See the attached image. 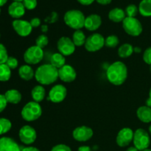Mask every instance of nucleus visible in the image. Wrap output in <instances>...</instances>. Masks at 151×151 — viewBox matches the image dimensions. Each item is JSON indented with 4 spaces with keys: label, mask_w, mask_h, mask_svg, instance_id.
I'll list each match as a JSON object with an SVG mask.
<instances>
[{
    "label": "nucleus",
    "mask_w": 151,
    "mask_h": 151,
    "mask_svg": "<svg viewBox=\"0 0 151 151\" xmlns=\"http://www.w3.org/2000/svg\"><path fill=\"white\" fill-rule=\"evenodd\" d=\"M106 77L108 81L113 85H122L125 82L128 77V68L123 62H114L107 69Z\"/></svg>",
    "instance_id": "nucleus-1"
},
{
    "label": "nucleus",
    "mask_w": 151,
    "mask_h": 151,
    "mask_svg": "<svg viewBox=\"0 0 151 151\" xmlns=\"http://www.w3.org/2000/svg\"><path fill=\"white\" fill-rule=\"evenodd\" d=\"M35 78L41 85H50L58 78V69L52 64H43L36 69Z\"/></svg>",
    "instance_id": "nucleus-2"
},
{
    "label": "nucleus",
    "mask_w": 151,
    "mask_h": 151,
    "mask_svg": "<svg viewBox=\"0 0 151 151\" xmlns=\"http://www.w3.org/2000/svg\"><path fill=\"white\" fill-rule=\"evenodd\" d=\"M63 19L67 26L72 29L78 30L82 29L84 27L86 17L81 10H70L65 13Z\"/></svg>",
    "instance_id": "nucleus-3"
},
{
    "label": "nucleus",
    "mask_w": 151,
    "mask_h": 151,
    "mask_svg": "<svg viewBox=\"0 0 151 151\" xmlns=\"http://www.w3.org/2000/svg\"><path fill=\"white\" fill-rule=\"evenodd\" d=\"M21 114L23 119L27 122H33L41 117L42 114V109L38 103L31 101L24 106Z\"/></svg>",
    "instance_id": "nucleus-4"
},
{
    "label": "nucleus",
    "mask_w": 151,
    "mask_h": 151,
    "mask_svg": "<svg viewBox=\"0 0 151 151\" xmlns=\"http://www.w3.org/2000/svg\"><path fill=\"white\" fill-rule=\"evenodd\" d=\"M122 27L127 34L131 36H139L142 32V25L136 17H127L122 22Z\"/></svg>",
    "instance_id": "nucleus-5"
},
{
    "label": "nucleus",
    "mask_w": 151,
    "mask_h": 151,
    "mask_svg": "<svg viewBox=\"0 0 151 151\" xmlns=\"http://www.w3.org/2000/svg\"><path fill=\"white\" fill-rule=\"evenodd\" d=\"M133 142L134 147L139 151L147 149L150 145V138L149 134L143 128H138L134 132Z\"/></svg>",
    "instance_id": "nucleus-6"
},
{
    "label": "nucleus",
    "mask_w": 151,
    "mask_h": 151,
    "mask_svg": "<svg viewBox=\"0 0 151 151\" xmlns=\"http://www.w3.org/2000/svg\"><path fill=\"white\" fill-rule=\"evenodd\" d=\"M44 58L43 49L35 46L29 47L24 54V60L27 64L35 65L40 63Z\"/></svg>",
    "instance_id": "nucleus-7"
},
{
    "label": "nucleus",
    "mask_w": 151,
    "mask_h": 151,
    "mask_svg": "<svg viewBox=\"0 0 151 151\" xmlns=\"http://www.w3.org/2000/svg\"><path fill=\"white\" fill-rule=\"evenodd\" d=\"M85 48L90 52L99 51L105 46V38L100 33H94L86 38Z\"/></svg>",
    "instance_id": "nucleus-8"
},
{
    "label": "nucleus",
    "mask_w": 151,
    "mask_h": 151,
    "mask_svg": "<svg viewBox=\"0 0 151 151\" xmlns=\"http://www.w3.org/2000/svg\"><path fill=\"white\" fill-rule=\"evenodd\" d=\"M67 94L66 87L61 84L54 86L49 92L48 100L55 103H59L65 100Z\"/></svg>",
    "instance_id": "nucleus-9"
},
{
    "label": "nucleus",
    "mask_w": 151,
    "mask_h": 151,
    "mask_svg": "<svg viewBox=\"0 0 151 151\" xmlns=\"http://www.w3.org/2000/svg\"><path fill=\"white\" fill-rule=\"evenodd\" d=\"M19 137L22 143L31 145L36 140L37 134L35 130L30 125H24L19 130Z\"/></svg>",
    "instance_id": "nucleus-10"
},
{
    "label": "nucleus",
    "mask_w": 151,
    "mask_h": 151,
    "mask_svg": "<svg viewBox=\"0 0 151 151\" xmlns=\"http://www.w3.org/2000/svg\"><path fill=\"white\" fill-rule=\"evenodd\" d=\"M75 45L72 39L68 37H61L58 41L57 48L59 52L64 56H69L73 54L75 50Z\"/></svg>",
    "instance_id": "nucleus-11"
},
{
    "label": "nucleus",
    "mask_w": 151,
    "mask_h": 151,
    "mask_svg": "<svg viewBox=\"0 0 151 151\" xmlns=\"http://www.w3.org/2000/svg\"><path fill=\"white\" fill-rule=\"evenodd\" d=\"M13 27L16 33L22 37H27L32 32V27L30 23L26 20L16 19L12 23Z\"/></svg>",
    "instance_id": "nucleus-12"
},
{
    "label": "nucleus",
    "mask_w": 151,
    "mask_h": 151,
    "mask_svg": "<svg viewBox=\"0 0 151 151\" xmlns=\"http://www.w3.org/2000/svg\"><path fill=\"white\" fill-rule=\"evenodd\" d=\"M134 132L130 128H124L118 133L116 138V144L121 147L129 145L130 143L134 139Z\"/></svg>",
    "instance_id": "nucleus-13"
},
{
    "label": "nucleus",
    "mask_w": 151,
    "mask_h": 151,
    "mask_svg": "<svg viewBox=\"0 0 151 151\" xmlns=\"http://www.w3.org/2000/svg\"><path fill=\"white\" fill-rule=\"evenodd\" d=\"M93 134H94L93 130L89 127L85 125L78 127L72 132L73 138L80 142H84L89 140L93 137Z\"/></svg>",
    "instance_id": "nucleus-14"
},
{
    "label": "nucleus",
    "mask_w": 151,
    "mask_h": 151,
    "mask_svg": "<svg viewBox=\"0 0 151 151\" xmlns=\"http://www.w3.org/2000/svg\"><path fill=\"white\" fill-rule=\"evenodd\" d=\"M58 78L63 82L72 83L77 78L76 71L72 66L66 64L58 69Z\"/></svg>",
    "instance_id": "nucleus-15"
},
{
    "label": "nucleus",
    "mask_w": 151,
    "mask_h": 151,
    "mask_svg": "<svg viewBox=\"0 0 151 151\" xmlns=\"http://www.w3.org/2000/svg\"><path fill=\"white\" fill-rule=\"evenodd\" d=\"M25 7L21 1H13L8 7V13L12 18L19 19L25 13Z\"/></svg>",
    "instance_id": "nucleus-16"
},
{
    "label": "nucleus",
    "mask_w": 151,
    "mask_h": 151,
    "mask_svg": "<svg viewBox=\"0 0 151 151\" xmlns=\"http://www.w3.org/2000/svg\"><path fill=\"white\" fill-rule=\"evenodd\" d=\"M102 19L97 14H91L86 17L84 27L89 31H95L101 26Z\"/></svg>",
    "instance_id": "nucleus-17"
},
{
    "label": "nucleus",
    "mask_w": 151,
    "mask_h": 151,
    "mask_svg": "<svg viewBox=\"0 0 151 151\" xmlns=\"http://www.w3.org/2000/svg\"><path fill=\"white\" fill-rule=\"evenodd\" d=\"M0 151H22L19 145L10 137L0 138Z\"/></svg>",
    "instance_id": "nucleus-18"
},
{
    "label": "nucleus",
    "mask_w": 151,
    "mask_h": 151,
    "mask_svg": "<svg viewBox=\"0 0 151 151\" xmlns=\"http://www.w3.org/2000/svg\"><path fill=\"white\" fill-rule=\"evenodd\" d=\"M137 115L138 119L144 123L151 122V108L146 106H141L137 111Z\"/></svg>",
    "instance_id": "nucleus-19"
},
{
    "label": "nucleus",
    "mask_w": 151,
    "mask_h": 151,
    "mask_svg": "<svg viewBox=\"0 0 151 151\" xmlns=\"http://www.w3.org/2000/svg\"><path fill=\"white\" fill-rule=\"evenodd\" d=\"M109 18L111 21L114 22H122L126 18L125 10L119 7H114L111 10L109 13Z\"/></svg>",
    "instance_id": "nucleus-20"
},
{
    "label": "nucleus",
    "mask_w": 151,
    "mask_h": 151,
    "mask_svg": "<svg viewBox=\"0 0 151 151\" xmlns=\"http://www.w3.org/2000/svg\"><path fill=\"white\" fill-rule=\"evenodd\" d=\"M19 75L24 81H30L35 77V72L29 65H22L19 69Z\"/></svg>",
    "instance_id": "nucleus-21"
},
{
    "label": "nucleus",
    "mask_w": 151,
    "mask_h": 151,
    "mask_svg": "<svg viewBox=\"0 0 151 151\" xmlns=\"http://www.w3.org/2000/svg\"><path fill=\"white\" fill-rule=\"evenodd\" d=\"M4 97L7 103L12 104H18L21 102L22 98V94L16 89H10L4 93Z\"/></svg>",
    "instance_id": "nucleus-22"
},
{
    "label": "nucleus",
    "mask_w": 151,
    "mask_h": 151,
    "mask_svg": "<svg viewBox=\"0 0 151 151\" xmlns=\"http://www.w3.org/2000/svg\"><path fill=\"white\" fill-rule=\"evenodd\" d=\"M31 95L33 101L39 103L42 102L46 97V90L42 86L38 85L33 87L31 91Z\"/></svg>",
    "instance_id": "nucleus-23"
},
{
    "label": "nucleus",
    "mask_w": 151,
    "mask_h": 151,
    "mask_svg": "<svg viewBox=\"0 0 151 151\" xmlns=\"http://www.w3.org/2000/svg\"><path fill=\"white\" fill-rule=\"evenodd\" d=\"M65 63H66L65 56L60 54V52L54 53L51 56V58H50V64L52 65L56 69H59L60 68L63 67L64 65H66Z\"/></svg>",
    "instance_id": "nucleus-24"
},
{
    "label": "nucleus",
    "mask_w": 151,
    "mask_h": 151,
    "mask_svg": "<svg viewBox=\"0 0 151 151\" xmlns=\"http://www.w3.org/2000/svg\"><path fill=\"white\" fill-rule=\"evenodd\" d=\"M86 38L84 32L81 29L75 30L72 35V41L75 44V47H81V46L84 45L86 41Z\"/></svg>",
    "instance_id": "nucleus-25"
},
{
    "label": "nucleus",
    "mask_w": 151,
    "mask_h": 151,
    "mask_svg": "<svg viewBox=\"0 0 151 151\" xmlns=\"http://www.w3.org/2000/svg\"><path fill=\"white\" fill-rule=\"evenodd\" d=\"M134 53V47L130 44H124L118 49V55L122 58H127Z\"/></svg>",
    "instance_id": "nucleus-26"
},
{
    "label": "nucleus",
    "mask_w": 151,
    "mask_h": 151,
    "mask_svg": "<svg viewBox=\"0 0 151 151\" xmlns=\"http://www.w3.org/2000/svg\"><path fill=\"white\" fill-rule=\"evenodd\" d=\"M139 12L145 17L151 16V0H142L139 5Z\"/></svg>",
    "instance_id": "nucleus-27"
},
{
    "label": "nucleus",
    "mask_w": 151,
    "mask_h": 151,
    "mask_svg": "<svg viewBox=\"0 0 151 151\" xmlns=\"http://www.w3.org/2000/svg\"><path fill=\"white\" fill-rule=\"evenodd\" d=\"M11 77V69L4 63L0 64V81L6 82L10 80Z\"/></svg>",
    "instance_id": "nucleus-28"
},
{
    "label": "nucleus",
    "mask_w": 151,
    "mask_h": 151,
    "mask_svg": "<svg viewBox=\"0 0 151 151\" xmlns=\"http://www.w3.org/2000/svg\"><path fill=\"white\" fill-rule=\"evenodd\" d=\"M12 128V123L8 119L0 118V135L7 134Z\"/></svg>",
    "instance_id": "nucleus-29"
},
{
    "label": "nucleus",
    "mask_w": 151,
    "mask_h": 151,
    "mask_svg": "<svg viewBox=\"0 0 151 151\" xmlns=\"http://www.w3.org/2000/svg\"><path fill=\"white\" fill-rule=\"evenodd\" d=\"M119 43V38L115 35H109L105 39V46L108 48H115Z\"/></svg>",
    "instance_id": "nucleus-30"
},
{
    "label": "nucleus",
    "mask_w": 151,
    "mask_h": 151,
    "mask_svg": "<svg viewBox=\"0 0 151 151\" xmlns=\"http://www.w3.org/2000/svg\"><path fill=\"white\" fill-rule=\"evenodd\" d=\"M125 12L127 17H135L139 12V7L136 4H131L127 6Z\"/></svg>",
    "instance_id": "nucleus-31"
},
{
    "label": "nucleus",
    "mask_w": 151,
    "mask_h": 151,
    "mask_svg": "<svg viewBox=\"0 0 151 151\" xmlns=\"http://www.w3.org/2000/svg\"><path fill=\"white\" fill-rule=\"evenodd\" d=\"M49 43V38L47 35H40L37 37L36 40H35V44L37 47H40V48L43 49Z\"/></svg>",
    "instance_id": "nucleus-32"
},
{
    "label": "nucleus",
    "mask_w": 151,
    "mask_h": 151,
    "mask_svg": "<svg viewBox=\"0 0 151 151\" xmlns=\"http://www.w3.org/2000/svg\"><path fill=\"white\" fill-rule=\"evenodd\" d=\"M8 58L7 49L2 44H0V64H4Z\"/></svg>",
    "instance_id": "nucleus-33"
},
{
    "label": "nucleus",
    "mask_w": 151,
    "mask_h": 151,
    "mask_svg": "<svg viewBox=\"0 0 151 151\" xmlns=\"http://www.w3.org/2000/svg\"><path fill=\"white\" fill-rule=\"evenodd\" d=\"M5 64L10 68V69H15L17 68L18 65H19V61L17 59L14 57H9L7 60L6 61Z\"/></svg>",
    "instance_id": "nucleus-34"
},
{
    "label": "nucleus",
    "mask_w": 151,
    "mask_h": 151,
    "mask_svg": "<svg viewBox=\"0 0 151 151\" xmlns=\"http://www.w3.org/2000/svg\"><path fill=\"white\" fill-rule=\"evenodd\" d=\"M22 3L27 10H33L37 6V0H24Z\"/></svg>",
    "instance_id": "nucleus-35"
},
{
    "label": "nucleus",
    "mask_w": 151,
    "mask_h": 151,
    "mask_svg": "<svg viewBox=\"0 0 151 151\" xmlns=\"http://www.w3.org/2000/svg\"><path fill=\"white\" fill-rule=\"evenodd\" d=\"M143 60L147 64L151 65V47L145 50L143 53Z\"/></svg>",
    "instance_id": "nucleus-36"
},
{
    "label": "nucleus",
    "mask_w": 151,
    "mask_h": 151,
    "mask_svg": "<svg viewBox=\"0 0 151 151\" xmlns=\"http://www.w3.org/2000/svg\"><path fill=\"white\" fill-rule=\"evenodd\" d=\"M51 151H72V150H71V148L69 146L66 145L59 144L54 146L52 148Z\"/></svg>",
    "instance_id": "nucleus-37"
},
{
    "label": "nucleus",
    "mask_w": 151,
    "mask_h": 151,
    "mask_svg": "<svg viewBox=\"0 0 151 151\" xmlns=\"http://www.w3.org/2000/svg\"><path fill=\"white\" fill-rule=\"evenodd\" d=\"M7 103H7L4 94H0V113H1L6 109Z\"/></svg>",
    "instance_id": "nucleus-38"
},
{
    "label": "nucleus",
    "mask_w": 151,
    "mask_h": 151,
    "mask_svg": "<svg viewBox=\"0 0 151 151\" xmlns=\"http://www.w3.org/2000/svg\"><path fill=\"white\" fill-rule=\"evenodd\" d=\"M29 23H30L31 26H32V27H39L40 25H41V19H39V18H33V19H32L30 20V22H29Z\"/></svg>",
    "instance_id": "nucleus-39"
},
{
    "label": "nucleus",
    "mask_w": 151,
    "mask_h": 151,
    "mask_svg": "<svg viewBox=\"0 0 151 151\" xmlns=\"http://www.w3.org/2000/svg\"><path fill=\"white\" fill-rule=\"evenodd\" d=\"M81 4H83V5H89L91 4L94 0H78Z\"/></svg>",
    "instance_id": "nucleus-40"
},
{
    "label": "nucleus",
    "mask_w": 151,
    "mask_h": 151,
    "mask_svg": "<svg viewBox=\"0 0 151 151\" xmlns=\"http://www.w3.org/2000/svg\"><path fill=\"white\" fill-rule=\"evenodd\" d=\"M22 151H40L37 147H27L22 149Z\"/></svg>",
    "instance_id": "nucleus-41"
},
{
    "label": "nucleus",
    "mask_w": 151,
    "mask_h": 151,
    "mask_svg": "<svg viewBox=\"0 0 151 151\" xmlns=\"http://www.w3.org/2000/svg\"><path fill=\"white\" fill-rule=\"evenodd\" d=\"M99 4H109L111 2L112 0H96Z\"/></svg>",
    "instance_id": "nucleus-42"
},
{
    "label": "nucleus",
    "mask_w": 151,
    "mask_h": 151,
    "mask_svg": "<svg viewBox=\"0 0 151 151\" xmlns=\"http://www.w3.org/2000/svg\"><path fill=\"white\" fill-rule=\"evenodd\" d=\"M78 151H91V148L88 146H81L78 148Z\"/></svg>",
    "instance_id": "nucleus-43"
},
{
    "label": "nucleus",
    "mask_w": 151,
    "mask_h": 151,
    "mask_svg": "<svg viewBox=\"0 0 151 151\" xmlns=\"http://www.w3.org/2000/svg\"><path fill=\"white\" fill-rule=\"evenodd\" d=\"M146 106H147V107L149 108H151V99L150 97L147 98V100H146Z\"/></svg>",
    "instance_id": "nucleus-44"
},
{
    "label": "nucleus",
    "mask_w": 151,
    "mask_h": 151,
    "mask_svg": "<svg viewBox=\"0 0 151 151\" xmlns=\"http://www.w3.org/2000/svg\"><path fill=\"white\" fill-rule=\"evenodd\" d=\"M126 151H139L137 148H136L135 147H130L127 149Z\"/></svg>",
    "instance_id": "nucleus-45"
},
{
    "label": "nucleus",
    "mask_w": 151,
    "mask_h": 151,
    "mask_svg": "<svg viewBox=\"0 0 151 151\" xmlns=\"http://www.w3.org/2000/svg\"><path fill=\"white\" fill-rule=\"evenodd\" d=\"M41 30H42L43 32H47V31L48 30V27H47V25H42V26H41Z\"/></svg>",
    "instance_id": "nucleus-46"
},
{
    "label": "nucleus",
    "mask_w": 151,
    "mask_h": 151,
    "mask_svg": "<svg viewBox=\"0 0 151 151\" xmlns=\"http://www.w3.org/2000/svg\"><path fill=\"white\" fill-rule=\"evenodd\" d=\"M134 52H137V53H139V52H141V49L138 47H136L135 48L134 47Z\"/></svg>",
    "instance_id": "nucleus-47"
},
{
    "label": "nucleus",
    "mask_w": 151,
    "mask_h": 151,
    "mask_svg": "<svg viewBox=\"0 0 151 151\" xmlns=\"http://www.w3.org/2000/svg\"><path fill=\"white\" fill-rule=\"evenodd\" d=\"M7 1V0H0V7L6 4V2Z\"/></svg>",
    "instance_id": "nucleus-48"
},
{
    "label": "nucleus",
    "mask_w": 151,
    "mask_h": 151,
    "mask_svg": "<svg viewBox=\"0 0 151 151\" xmlns=\"http://www.w3.org/2000/svg\"><path fill=\"white\" fill-rule=\"evenodd\" d=\"M148 130H149V133H150V135H151V125H150V126H149V128H148Z\"/></svg>",
    "instance_id": "nucleus-49"
},
{
    "label": "nucleus",
    "mask_w": 151,
    "mask_h": 151,
    "mask_svg": "<svg viewBox=\"0 0 151 151\" xmlns=\"http://www.w3.org/2000/svg\"><path fill=\"white\" fill-rule=\"evenodd\" d=\"M149 97H150V98L151 99V88L150 89V92H149Z\"/></svg>",
    "instance_id": "nucleus-50"
},
{
    "label": "nucleus",
    "mask_w": 151,
    "mask_h": 151,
    "mask_svg": "<svg viewBox=\"0 0 151 151\" xmlns=\"http://www.w3.org/2000/svg\"><path fill=\"white\" fill-rule=\"evenodd\" d=\"M13 1H21V2H22L24 0H13Z\"/></svg>",
    "instance_id": "nucleus-51"
},
{
    "label": "nucleus",
    "mask_w": 151,
    "mask_h": 151,
    "mask_svg": "<svg viewBox=\"0 0 151 151\" xmlns=\"http://www.w3.org/2000/svg\"><path fill=\"white\" fill-rule=\"evenodd\" d=\"M142 151H151V150H150V149L147 148V149H145V150H142Z\"/></svg>",
    "instance_id": "nucleus-52"
},
{
    "label": "nucleus",
    "mask_w": 151,
    "mask_h": 151,
    "mask_svg": "<svg viewBox=\"0 0 151 151\" xmlns=\"http://www.w3.org/2000/svg\"><path fill=\"white\" fill-rule=\"evenodd\" d=\"M150 72H151V65L150 66Z\"/></svg>",
    "instance_id": "nucleus-53"
},
{
    "label": "nucleus",
    "mask_w": 151,
    "mask_h": 151,
    "mask_svg": "<svg viewBox=\"0 0 151 151\" xmlns=\"http://www.w3.org/2000/svg\"><path fill=\"white\" fill-rule=\"evenodd\" d=\"M0 14H1V8H0Z\"/></svg>",
    "instance_id": "nucleus-54"
},
{
    "label": "nucleus",
    "mask_w": 151,
    "mask_h": 151,
    "mask_svg": "<svg viewBox=\"0 0 151 151\" xmlns=\"http://www.w3.org/2000/svg\"><path fill=\"white\" fill-rule=\"evenodd\" d=\"M0 37H1V35H0Z\"/></svg>",
    "instance_id": "nucleus-55"
}]
</instances>
